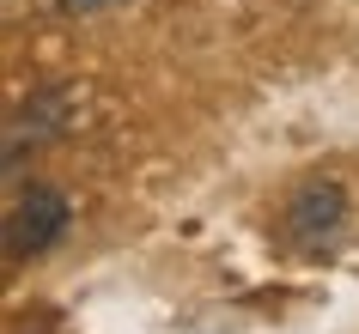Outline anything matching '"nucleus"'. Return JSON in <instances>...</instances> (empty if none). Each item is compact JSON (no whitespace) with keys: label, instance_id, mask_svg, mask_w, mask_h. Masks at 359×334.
<instances>
[{"label":"nucleus","instance_id":"obj_1","mask_svg":"<svg viewBox=\"0 0 359 334\" xmlns=\"http://www.w3.org/2000/svg\"><path fill=\"white\" fill-rule=\"evenodd\" d=\"M67 219H74L67 195H61V188L31 183L19 195V207H13V219H6V249H13V256H43L49 243L67 237Z\"/></svg>","mask_w":359,"mask_h":334},{"label":"nucleus","instance_id":"obj_2","mask_svg":"<svg viewBox=\"0 0 359 334\" xmlns=\"http://www.w3.org/2000/svg\"><path fill=\"white\" fill-rule=\"evenodd\" d=\"M286 231H292V243H304V249H323V243H335L341 231H347V188L341 183H304L292 201H286Z\"/></svg>","mask_w":359,"mask_h":334},{"label":"nucleus","instance_id":"obj_4","mask_svg":"<svg viewBox=\"0 0 359 334\" xmlns=\"http://www.w3.org/2000/svg\"><path fill=\"white\" fill-rule=\"evenodd\" d=\"M97 6H116V0H61V13H97Z\"/></svg>","mask_w":359,"mask_h":334},{"label":"nucleus","instance_id":"obj_3","mask_svg":"<svg viewBox=\"0 0 359 334\" xmlns=\"http://www.w3.org/2000/svg\"><path fill=\"white\" fill-rule=\"evenodd\" d=\"M67 116H74V92H67V85H49V92H37L31 104H19L13 128H6V165L25 158V140H31V146L55 140V134L67 128Z\"/></svg>","mask_w":359,"mask_h":334}]
</instances>
